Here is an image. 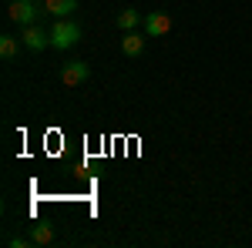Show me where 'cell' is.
<instances>
[{
	"instance_id": "6da1fadb",
	"label": "cell",
	"mask_w": 252,
	"mask_h": 248,
	"mask_svg": "<svg viewBox=\"0 0 252 248\" xmlns=\"http://www.w3.org/2000/svg\"><path fill=\"white\" fill-rule=\"evenodd\" d=\"M81 40V24L78 20H58L54 27H51V47L54 51H71L74 44Z\"/></svg>"
},
{
	"instance_id": "3957f363",
	"label": "cell",
	"mask_w": 252,
	"mask_h": 248,
	"mask_svg": "<svg viewBox=\"0 0 252 248\" xmlns=\"http://www.w3.org/2000/svg\"><path fill=\"white\" fill-rule=\"evenodd\" d=\"M20 44L31 54H40L44 47H51V30H44L40 24H27V27H20Z\"/></svg>"
},
{
	"instance_id": "9c48e42d",
	"label": "cell",
	"mask_w": 252,
	"mask_h": 248,
	"mask_svg": "<svg viewBox=\"0 0 252 248\" xmlns=\"http://www.w3.org/2000/svg\"><path fill=\"white\" fill-rule=\"evenodd\" d=\"M31 242L34 245H51L54 242V228L51 225H31Z\"/></svg>"
},
{
	"instance_id": "ba28073f",
	"label": "cell",
	"mask_w": 252,
	"mask_h": 248,
	"mask_svg": "<svg viewBox=\"0 0 252 248\" xmlns=\"http://www.w3.org/2000/svg\"><path fill=\"white\" fill-rule=\"evenodd\" d=\"M138 24H145V20H141V14H138L135 7H125V10L118 14V27H121V34H125V30H135Z\"/></svg>"
},
{
	"instance_id": "5b68a950",
	"label": "cell",
	"mask_w": 252,
	"mask_h": 248,
	"mask_svg": "<svg viewBox=\"0 0 252 248\" xmlns=\"http://www.w3.org/2000/svg\"><path fill=\"white\" fill-rule=\"evenodd\" d=\"M168 30H172V17H168V14L155 10V14L145 17V34H148V37H165Z\"/></svg>"
},
{
	"instance_id": "7a4b0ae2",
	"label": "cell",
	"mask_w": 252,
	"mask_h": 248,
	"mask_svg": "<svg viewBox=\"0 0 252 248\" xmlns=\"http://www.w3.org/2000/svg\"><path fill=\"white\" fill-rule=\"evenodd\" d=\"M44 14V7L34 3V0H14L10 7H7V17L20 24V27H27V24H37V17Z\"/></svg>"
},
{
	"instance_id": "7c38bea8",
	"label": "cell",
	"mask_w": 252,
	"mask_h": 248,
	"mask_svg": "<svg viewBox=\"0 0 252 248\" xmlns=\"http://www.w3.org/2000/svg\"><path fill=\"white\" fill-rule=\"evenodd\" d=\"M34 3H44V0H34Z\"/></svg>"
},
{
	"instance_id": "8fae6325",
	"label": "cell",
	"mask_w": 252,
	"mask_h": 248,
	"mask_svg": "<svg viewBox=\"0 0 252 248\" xmlns=\"http://www.w3.org/2000/svg\"><path fill=\"white\" fill-rule=\"evenodd\" d=\"M27 242H31V238H24V235H14V238H7V245H10V248H27Z\"/></svg>"
},
{
	"instance_id": "8992f818",
	"label": "cell",
	"mask_w": 252,
	"mask_h": 248,
	"mask_svg": "<svg viewBox=\"0 0 252 248\" xmlns=\"http://www.w3.org/2000/svg\"><path fill=\"white\" fill-rule=\"evenodd\" d=\"M145 37H148V34L125 30V37H121V54H125V57H141V54H145Z\"/></svg>"
},
{
	"instance_id": "30bf717a",
	"label": "cell",
	"mask_w": 252,
	"mask_h": 248,
	"mask_svg": "<svg viewBox=\"0 0 252 248\" xmlns=\"http://www.w3.org/2000/svg\"><path fill=\"white\" fill-rule=\"evenodd\" d=\"M0 57H3V60H14V57H17V37H10V34H3V37H0Z\"/></svg>"
},
{
	"instance_id": "277c9868",
	"label": "cell",
	"mask_w": 252,
	"mask_h": 248,
	"mask_svg": "<svg viewBox=\"0 0 252 248\" xmlns=\"http://www.w3.org/2000/svg\"><path fill=\"white\" fill-rule=\"evenodd\" d=\"M88 77H91L88 60H67V64L61 67V81H64V87H81Z\"/></svg>"
},
{
	"instance_id": "52a82bcc",
	"label": "cell",
	"mask_w": 252,
	"mask_h": 248,
	"mask_svg": "<svg viewBox=\"0 0 252 248\" xmlns=\"http://www.w3.org/2000/svg\"><path fill=\"white\" fill-rule=\"evenodd\" d=\"M40 7H44V14H51V17L64 20V17H71V14L78 10V0H44Z\"/></svg>"
}]
</instances>
